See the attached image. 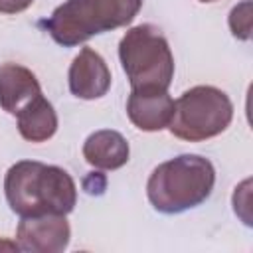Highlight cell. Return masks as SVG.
I'll list each match as a JSON object with an SVG mask.
<instances>
[{"instance_id": "6da1fadb", "label": "cell", "mask_w": 253, "mask_h": 253, "mask_svg": "<svg viewBox=\"0 0 253 253\" xmlns=\"http://www.w3.org/2000/svg\"><path fill=\"white\" fill-rule=\"evenodd\" d=\"M6 200L22 217L59 213L65 215L77 202L73 178L59 166L22 160L10 166L4 178Z\"/></svg>"}, {"instance_id": "7a4b0ae2", "label": "cell", "mask_w": 253, "mask_h": 253, "mask_svg": "<svg viewBox=\"0 0 253 253\" xmlns=\"http://www.w3.org/2000/svg\"><path fill=\"white\" fill-rule=\"evenodd\" d=\"M215 184V170L208 158L182 154L154 168L146 194L154 210L180 213L206 202Z\"/></svg>"}, {"instance_id": "3957f363", "label": "cell", "mask_w": 253, "mask_h": 253, "mask_svg": "<svg viewBox=\"0 0 253 253\" xmlns=\"http://www.w3.org/2000/svg\"><path fill=\"white\" fill-rule=\"evenodd\" d=\"M140 6L142 0H65L43 26L57 43L71 47L97 34L130 24Z\"/></svg>"}, {"instance_id": "277c9868", "label": "cell", "mask_w": 253, "mask_h": 253, "mask_svg": "<svg viewBox=\"0 0 253 253\" xmlns=\"http://www.w3.org/2000/svg\"><path fill=\"white\" fill-rule=\"evenodd\" d=\"M119 57L132 91H166L174 77V57L162 32L152 24L130 28L121 43Z\"/></svg>"}, {"instance_id": "5b68a950", "label": "cell", "mask_w": 253, "mask_h": 253, "mask_svg": "<svg viewBox=\"0 0 253 253\" xmlns=\"http://www.w3.org/2000/svg\"><path fill=\"white\" fill-rule=\"evenodd\" d=\"M233 117L229 97L211 85H198L180 95L174 103L170 132L182 140L200 142L221 134Z\"/></svg>"}, {"instance_id": "8992f818", "label": "cell", "mask_w": 253, "mask_h": 253, "mask_svg": "<svg viewBox=\"0 0 253 253\" xmlns=\"http://www.w3.org/2000/svg\"><path fill=\"white\" fill-rule=\"evenodd\" d=\"M18 247L32 253H59L67 247L71 229L65 215L45 213L22 217L18 225Z\"/></svg>"}, {"instance_id": "52a82bcc", "label": "cell", "mask_w": 253, "mask_h": 253, "mask_svg": "<svg viewBox=\"0 0 253 253\" xmlns=\"http://www.w3.org/2000/svg\"><path fill=\"white\" fill-rule=\"evenodd\" d=\"M111 87V71L105 59L91 47H83L69 67V89L79 99H99Z\"/></svg>"}, {"instance_id": "ba28073f", "label": "cell", "mask_w": 253, "mask_h": 253, "mask_svg": "<svg viewBox=\"0 0 253 253\" xmlns=\"http://www.w3.org/2000/svg\"><path fill=\"white\" fill-rule=\"evenodd\" d=\"M174 113V99L168 91H132L126 103L130 123L140 130H162L170 125Z\"/></svg>"}, {"instance_id": "9c48e42d", "label": "cell", "mask_w": 253, "mask_h": 253, "mask_svg": "<svg viewBox=\"0 0 253 253\" xmlns=\"http://www.w3.org/2000/svg\"><path fill=\"white\" fill-rule=\"evenodd\" d=\"M40 93V81L28 67L18 63L0 65V107L4 111L18 115V111Z\"/></svg>"}, {"instance_id": "30bf717a", "label": "cell", "mask_w": 253, "mask_h": 253, "mask_svg": "<svg viewBox=\"0 0 253 253\" xmlns=\"http://www.w3.org/2000/svg\"><path fill=\"white\" fill-rule=\"evenodd\" d=\"M83 156L99 170H117L128 160V142L117 130H97L85 140Z\"/></svg>"}, {"instance_id": "8fae6325", "label": "cell", "mask_w": 253, "mask_h": 253, "mask_svg": "<svg viewBox=\"0 0 253 253\" xmlns=\"http://www.w3.org/2000/svg\"><path fill=\"white\" fill-rule=\"evenodd\" d=\"M18 130L30 142H43L57 130V115L51 103L40 93L18 111Z\"/></svg>"}, {"instance_id": "7c38bea8", "label": "cell", "mask_w": 253, "mask_h": 253, "mask_svg": "<svg viewBox=\"0 0 253 253\" xmlns=\"http://www.w3.org/2000/svg\"><path fill=\"white\" fill-rule=\"evenodd\" d=\"M251 0H243L241 4H237L231 14H229V28L231 34L239 40H249L251 38V22H253V14H251Z\"/></svg>"}, {"instance_id": "4fadbf2b", "label": "cell", "mask_w": 253, "mask_h": 253, "mask_svg": "<svg viewBox=\"0 0 253 253\" xmlns=\"http://www.w3.org/2000/svg\"><path fill=\"white\" fill-rule=\"evenodd\" d=\"M34 0H0V12L2 14H18L32 6Z\"/></svg>"}, {"instance_id": "5bb4252c", "label": "cell", "mask_w": 253, "mask_h": 253, "mask_svg": "<svg viewBox=\"0 0 253 253\" xmlns=\"http://www.w3.org/2000/svg\"><path fill=\"white\" fill-rule=\"evenodd\" d=\"M200 2H213V0H200Z\"/></svg>"}]
</instances>
